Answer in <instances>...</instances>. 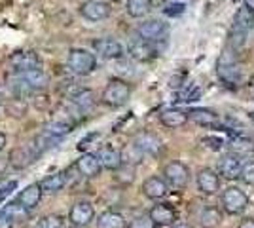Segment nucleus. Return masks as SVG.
<instances>
[{
    "label": "nucleus",
    "instance_id": "1",
    "mask_svg": "<svg viewBox=\"0 0 254 228\" xmlns=\"http://www.w3.org/2000/svg\"><path fill=\"white\" fill-rule=\"evenodd\" d=\"M129 97H131L129 82L122 80V78H112V80H108V84L101 93V103L110 109H120L129 101Z\"/></svg>",
    "mask_w": 254,
    "mask_h": 228
},
{
    "label": "nucleus",
    "instance_id": "2",
    "mask_svg": "<svg viewBox=\"0 0 254 228\" xmlns=\"http://www.w3.org/2000/svg\"><path fill=\"white\" fill-rule=\"evenodd\" d=\"M66 65H68V69H70L74 75H80V76L91 75L97 69V57H95V54H91L89 50L72 48V50L68 52V57H66Z\"/></svg>",
    "mask_w": 254,
    "mask_h": 228
},
{
    "label": "nucleus",
    "instance_id": "3",
    "mask_svg": "<svg viewBox=\"0 0 254 228\" xmlns=\"http://www.w3.org/2000/svg\"><path fill=\"white\" fill-rule=\"evenodd\" d=\"M220 206L228 215H241L249 207V196L239 186H228L222 192Z\"/></svg>",
    "mask_w": 254,
    "mask_h": 228
},
{
    "label": "nucleus",
    "instance_id": "4",
    "mask_svg": "<svg viewBox=\"0 0 254 228\" xmlns=\"http://www.w3.org/2000/svg\"><path fill=\"white\" fill-rule=\"evenodd\" d=\"M163 179L173 190H184L190 183V169L186 163L173 160L163 167Z\"/></svg>",
    "mask_w": 254,
    "mask_h": 228
},
{
    "label": "nucleus",
    "instance_id": "5",
    "mask_svg": "<svg viewBox=\"0 0 254 228\" xmlns=\"http://www.w3.org/2000/svg\"><path fill=\"white\" fill-rule=\"evenodd\" d=\"M40 156L38 149L32 145H23V147H15L10 151L8 156V163H10L13 169H27L31 163H34V160Z\"/></svg>",
    "mask_w": 254,
    "mask_h": 228
},
{
    "label": "nucleus",
    "instance_id": "6",
    "mask_svg": "<svg viewBox=\"0 0 254 228\" xmlns=\"http://www.w3.org/2000/svg\"><path fill=\"white\" fill-rule=\"evenodd\" d=\"M195 185L203 196H214L220 190V175L211 167H201L195 175Z\"/></svg>",
    "mask_w": 254,
    "mask_h": 228
},
{
    "label": "nucleus",
    "instance_id": "7",
    "mask_svg": "<svg viewBox=\"0 0 254 228\" xmlns=\"http://www.w3.org/2000/svg\"><path fill=\"white\" fill-rule=\"evenodd\" d=\"M10 65L15 73H29V71H36L42 65V59L36 52H15L10 55Z\"/></svg>",
    "mask_w": 254,
    "mask_h": 228
},
{
    "label": "nucleus",
    "instance_id": "8",
    "mask_svg": "<svg viewBox=\"0 0 254 228\" xmlns=\"http://www.w3.org/2000/svg\"><path fill=\"white\" fill-rule=\"evenodd\" d=\"M241 169H243V160L237 154H224L218 160V175L226 179V181H235L241 177Z\"/></svg>",
    "mask_w": 254,
    "mask_h": 228
},
{
    "label": "nucleus",
    "instance_id": "9",
    "mask_svg": "<svg viewBox=\"0 0 254 228\" xmlns=\"http://www.w3.org/2000/svg\"><path fill=\"white\" fill-rule=\"evenodd\" d=\"M93 52H95L99 57H103V59H122L124 57V46L118 42L116 38H97L93 40Z\"/></svg>",
    "mask_w": 254,
    "mask_h": 228
},
{
    "label": "nucleus",
    "instance_id": "10",
    "mask_svg": "<svg viewBox=\"0 0 254 228\" xmlns=\"http://www.w3.org/2000/svg\"><path fill=\"white\" fill-rule=\"evenodd\" d=\"M95 219V209L89 202L85 200H80L76 202L74 206L70 207V213H68V221L72 227H82L85 228L91 221Z\"/></svg>",
    "mask_w": 254,
    "mask_h": 228
},
{
    "label": "nucleus",
    "instance_id": "11",
    "mask_svg": "<svg viewBox=\"0 0 254 228\" xmlns=\"http://www.w3.org/2000/svg\"><path fill=\"white\" fill-rule=\"evenodd\" d=\"M127 54H129L131 59H135L138 63H148V61L158 57L156 48L152 46V42L144 40V38H137V40H133V42L129 44Z\"/></svg>",
    "mask_w": 254,
    "mask_h": 228
},
{
    "label": "nucleus",
    "instance_id": "12",
    "mask_svg": "<svg viewBox=\"0 0 254 228\" xmlns=\"http://www.w3.org/2000/svg\"><path fill=\"white\" fill-rule=\"evenodd\" d=\"M167 31H169L167 23L161 21V19H146L137 27L138 36L148 40V42H156L159 38H163L167 34Z\"/></svg>",
    "mask_w": 254,
    "mask_h": 228
},
{
    "label": "nucleus",
    "instance_id": "13",
    "mask_svg": "<svg viewBox=\"0 0 254 228\" xmlns=\"http://www.w3.org/2000/svg\"><path fill=\"white\" fill-rule=\"evenodd\" d=\"M80 15L87 21H103L110 17V6L103 0H85L80 6Z\"/></svg>",
    "mask_w": 254,
    "mask_h": 228
},
{
    "label": "nucleus",
    "instance_id": "14",
    "mask_svg": "<svg viewBox=\"0 0 254 228\" xmlns=\"http://www.w3.org/2000/svg\"><path fill=\"white\" fill-rule=\"evenodd\" d=\"M133 143L146 156H159L163 152V143H161V139H159L156 133H150V131H140Z\"/></svg>",
    "mask_w": 254,
    "mask_h": 228
},
{
    "label": "nucleus",
    "instance_id": "15",
    "mask_svg": "<svg viewBox=\"0 0 254 228\" xmlns=\"http://www.w3.org/2000/svg\"><path fill=\"white\" fill-rule=\"evenodd\" d=\"M142 194L146 196L148 200H163L165 196L169 194V185L163 177L159 175H152L142 183Z\"/></svg>",
    "mask_w": 254,
    "mask_h": 228
},
{
    "label": "nucleus",
    "instance_id": "16",
    "mask_svg": "<svg viewBox=\"0 0 254 228\" xmlns=\"http://www.w3.org/2000/svg\"><path fill=\"white\" fill-rule=\"evenodd\" d=\"M148 215L158 227H173V225H177V219H179L177 209L171 204H156L150 209Z\"/></svg>",
    "mask_w": 254,
    "mask_h": 228
},
{
    "label": "nucleus",
    "instance_id": "17",
    "mask_svg": "<svg viewBox=\"0 0 254 228\" xmlns=\"http://www.w3.org/2000/svg\"><path fill=\"white\" fill-rule=\"evenodd\" d=\"M76 169L82 177H87V179H93V177H99L101 171H103V165L99 162L97 154H82L78 160H76Z\"/></svg>",
    "mask_w": 254,
    "mask_h": 228
},
{
    "label": "nucleus",
    "instance_id": "18",
    "mask_svg": "<svg viewBox=\"0 0 254 228\" xmlns=\"http://www.w3.org/2000/svg\"><path fill=\"white\" fill-rule=\"evenodd\" d=\"M97 158L103 165V169L108 171H118L124 165V158H122V151H118L114 147H103L97 152Z\"/></svg>",
    "mask_w": 254,
    "mask_h": 228
},
{
    "label": "nucleus",
    "instance_id": "19",
    "mask_svg": "<svg viewBox=\"0 0 254 228\" xmlns=\"http://www.w3.org/2000/svg\"><path fill=\"white\" fill-rule=\"evenodd\" d=\"M159 122H161V126H165L169 130H179L190 122V116H188V112H182L179 109H167L159 114Z\"/></svg>",
    "mask_w": 254,
    "mask_h": 228
},
{
    "label": "nucleus",
    "instance_id": "20",
    "mask_svg": "<svg viewBox=\"0 0 254 228\" xmlns=\"http://www.w3.org/2000/svg\"><path fill=\"white\" fill-rule=\"evenodd\" d=\"M42 185L40 183H32V185L25 186L19 196H17V202L21 204L23 207H27V209H34V207L40 204V200H42Z\"/></svg>",
    "mask_w": 254,
    "mask_h": 228
},
{
    "label": "nucleus",
    "instance_id": "21",
    "mask_svg": "<svg viewBox=\"0 0 254 228\" xmlns=\"http://www.w3.org/2000/svg\"><path fill=\"white\" fill-rule=\"evenodd\" d=\"M218 76H220L222 82L230 84V86H241L245 80L243 69L233 65V63H222V65H218Z\"/></svg>",
    "mask_w": 254,
    "mask_h": 228
},
{
    "label": "nucleus",
    "instance_id": "22",
    "mask_svg": "<svg viewBox=\"0 0 254 228\" xmlns=\"http://www.w3.org/2000/svg\"><path fill=\"white\" fill-rule=\"evenodd\" d=\"M197 221L203 228H218L222 223V211L216 206H205L199 211Z\"/></svg>",
    "mask_w": 254,
    "mask_h": 228
},
{
    "label": "nucleus",
    "instance_id": "23",
    "mask_svg": "<svg viewBox=\"0 0 254 228\" xmlns=\"http://www.w3.org/2000/svg\"><path fill=\"white\" fill-rule=\"evenodd\" d=\"M191 122H195L197 126H203V128H216L218 126V116L209 109H191L188 112Z\"/></svg>",
    "mask_w": 254,
    "mask_h": 228
},
{
    "label": "nucleus",
    "instance_id": "24",
    "mask_svg": "<svg viewBox=\"0 0 254 228\" xmlns=\"http://www.w3.org/2000/svg\"><path fill=\"white\" fill-rule=\"evenodd\" d=\"M97 228H127V223L122 213L108 209V211L99 215V219H97Z\"/></svg>",
    "mask_w": 254,
    "mask_h": 228
},
{
    "label": "nucleus",
    "instance_id": "25",
    "mask_svg": "<svg viewBox=\"0 0 254 228\" xmlns=\"http://www.w3.org/2000/svg\"><path fill=\"white\" fill-rule=\"evenodd\" d=\"M8 87L11 89V93L15 97H23V95H29L32 89V86L27 82V78L21 75V73H15V75L8 76Z\"/></svg>",
    "mask_w": 254,
    "mask_h": 228
},
{
    "label": "nucleus",
    "instance_id": "26",
    "mask_svg": "<svg viewBox=\"0 0 254 228\" xmlns=\"http://www.w3.org/2000/svg\"><path fill=\"white\" fill-rule=\"evenodd\" d=\"M68 183V179H66V171H61V173H53L50 177H46L42 183V190L44 192H50V194H55V192H59V190H63L64 186Z\"/></svg>",
    "mask_w": 254,
    "mask_h": 228
},
{
    "label": "nucleus",
    "instance_id": "27",
    "mask_svg": "<svg viewBox=\"0 0 254 228\" xmlns=\"http://www.w3.org/2000/svg\"><path fill=\"white\" fill-rule=\"evenodd\" d=\"M126 10L129 17H135V19L146 17L152 10V0H127Z\"/></svg>",
    "mask_w": 254,
    "mask_h": 228
},
{
    "label": "nucleus",
    "instance_id": "28",
    "mask_svg": "<svg viewBox=\"0 0 254 228\" xmlns=\"http://www.w3.org/2000/svg\"><path fill=\"white\" fill-rule=\"evenodd\" d=\"M233 27H237V29H241V31H251L254 29V11L251 8H239V11L235 13V25Z\"/></svg>",
    "mask_w": 254,
    "mask_h": 228
},
{
    "label": "nucleus",
    "instance_id": "29",
    "mask_svg": "<svg viewBox=\"0 0 254 228\" xmlns=\"http://www.w3.org/2000/svg\"><path fill=\"white\" fill-rule=\"evenodd\" d=\"M144 152L138 149L135 143H131V145H127L126 149L122 151V158H124V163H127V165H138V163L144 160Z\"/></svg>",
    "mask_w": 254,
    "mask_h": 228
},
{
    "label": "nucleus",
    "instance_id": "30",
    "mask_svg": "<svg viewBox=\"0 0 254 228\" xmlns=\"http://www.w3.org/2000/svg\"><path fill=\"white\" fill-rule=\"evenodd\" d=\"M44 131L53 135V137H57V139H63L66 133L72 131V124H68V122H64V120H53L50 124H46Z\"/></svg>",
    "mask_w": 254,
    "mask_h": 228
},
{
    "label": "nucleus",
    "instance_id": "31",
    "mask_svg": "<svg viewBox=\"0 0 254 228\" xmlns=\"http://www.w3.org/2000/svg\"><path fill=\"white\" fill-rule=\"evenodd\" d=\"M72 103H74L78 110H89L93 105H95V95H93V91H89V89H80L78 93L72 95Z\"/></svg>",
    "mask_w": 254,
    "mask_h": 228
},
{
    "label": "nucleus",
    "instance_id": "32",
    "mask_svg": "<svg viewBox=\"0 0 254 228\" xmlns=\"http://www.w3.org/2000/svg\"><path fill=\"white\" fill-rule=\"evenodd\" d=\"M8 217H11L15 223H25V221H29V211L31 209H27V207H23L19 202H15V204H8V206L2 209Z\"/></svg>",
    "mask_w": 254,
    "mask_h": 228
},
{
    "label": "nucleus",
    "instance_id": "33",
    "mask_svg": "<svg viewBox=\"0 0 254 228\" xmlns=\"http://www.w3.org/2000/svg\"><path fill=\"white\" fill-rule=\"evenodd\" d=\"M25 78H27V82L32 86V89H40L48 84V75L44 73L42 69H36V71H29V73H21Z\"/></svg>",
    "mask_w": 254,
    "mask_h": 228
},
{
    "label": "nucleus",
    "instance_id": "34",
    "mask_svg": "<svg viewBox=\"0 0 254 228\" xmlns=\"http://www.w3.org/2000/svg\"><path fill=\"white\" fill-rule=\"evenodd\" d=\"M233 154H237L241 160H243L245 156H251L254 154V141H247V139H237V141H233Z\"/></svg>",
    "mask_w": 254,
    "mask_h": 228
},
{
    "label": "nucleus",
    "instance_id": "35",
    "mask_svg": "<svg viewBox=\"0 0 254 228\" xmlns=\"http://www.w3.org/2000/svg\"><path fill=\"white\" fill-rule=\"evenodd\" d=\"M133 179H135V167H133V165L124 163V165L116 171V181H120L122 185H131Z\"/></svg>",
    "mask_w": 254,
    "mask_h": 228
},
{
    "label": "nucleus",
    "instance_id": "36",
    "mask_svg": "<svg viewBox=\"0 0 254 228\" xmlns=\"http://www.w3.org/2000/svg\"><path fill=\"white\" fill-rule=\"evenodd\" d=\"M38 228H64V221L61 215H44L38 223Z\"/></svg>",
    "mask_w": 254,
    "mask_h": 228
},
{
    "label": "nucleus",
    "instance_id": "37",
    "mask_svg": "<svg viewBox=\"0 0 254 228\" xmlns=\"http://www.w3.org/2000/svg\"><path fill=\"white\" fill-rule=\"evenodd\" d=\"M156 227L158 225L152 221L150 215H138V217H135L127 225V228H156Z\"/></svg>",
    "mask_w": 254,
    "mask_h": 228
},
{
    "label": "nucleus",
    "instance_id": "38",
    "mask_svg": "<svg viewBox=\"0 0 254 228\" xmlns=\"http://www.w3.org/2000/svg\"><path fill=\"white\" fill-rule=\"evenodd\" d=\"M245 38H247V31H241V29L233 27L232 33H230V44H232L233 50H239L245 44Z\"/></svg>",
    "mask_w": 254,
    "mask_h": 228
},
{
    "label": "nucleus",
    "instance_id": "39",
    "mask_svg": "<svg viewBox=\"0 0 254 228\" xmlns=\"http://www.w3.org/2000/svg\"><path fill=\"white\" fill-rule=\"evenodd\" d=\"M239 179L243 181L245 185L254 186V160L243 163V169H241V177Z\"/></svg>",
    "mask_w": 254,
    "mask_h": 228
},
{
    "label": "nucleus",
    "instance_id": "40",
    "mask_svg": "<svg viewBox=\"0 0 254 228\" xmlns=\"http://www.w3.org/2000/svg\"><path fill=\"white\" fill-rule=\"evenodd\" d=\"M15 227V221L11 217H8L4 211H0V228H13Z\"/></svg>",
    "mask_w": 254,
    "mask_h": 228
},
{
    "label": "nucleus",
    "instance_id": "41",
    "mask_svg": "<svg viewBox=\"0 0 254 228\" xmlns=\"http://www.w3.org/2000/svg\"><path fill=\"white\" fill-rule=\"evenodd\" d=\"M15 186H17V183H15V181H8V185H4L2 188H0V200H2L4 196L10 194V192L13 190V188H15Z\"/></svg>",
    "mask_w": 254,
    "mask_h": 228
},
{
    "label": "nucleus",
    "instance_id": "42",
    "mask_svg": "<svg viewBox=\"0 0 254 228\" xmlns=\"http://www.w3.org/2000/svg\"><path fill=\"white\" fill-rule=\"evenodd\" d=\"M237 228H254V219L253 217L243 219V221L239 223V227H237Z\"/></svg>",
    "mask_w": 254,
    "mask_h": 228
},
{
    "label": "nucleus",
    "instance_id": "43",
    "mask_svg": "<svg viewBox=\"0 0 254 228\" xmlns=\"http://www.w3.org/2000/svg\"><path fill=\"white\" fill-rule=\"evenodd\" d=\"M6 145H8V137H6V133L0 131V152L6 149Z\"/></svg>",
    "mask_w": 254,
    "mask_h": 228
},
{
    "label": "nucleus",
    "instance_id": "44",
    "mask_svg": "<svg viewBox=\"0 0 254 228\" xmlns=\"http://www.w3.org/2000/svg\"><path fill=\"white\" fill-rule=\"evenodd\" d=\"M171 228H193L191 225H186V223H177V225H173Z\"/></svg>",
    "mask_w": 254,
    "mask_h": 228
},
{
    "label": "nucleus",
    "instance_id": "45",
    "mask_svg": "<svg viewBox=\"0 0 254 228\" xmlns=\"http://www.w3.org/2000/svg\"><path fill=\"white\" fill-rule=\"evenodd\" d=\"M245 6H247V8H251V10L254 11V0H245Z\"/></svg>",
    "mask_w": 254,
    "mask_h": 228
},
{
    "label": "nucleus",
    "instance_id": "46",
    "mask_svg": "<svg viewBox=\"0 0 254 228\" xmlns=\"http://www.w3.org/2000/svg\"><path fill=\"white\" fill-rule=\"evenodd\" d=\"M249 118H251V122L254 124V110H251V112H249Z\"/></svg>",
    "mask_w": 254,
    "mask_h": 228
},
{
    "label": "nucleus",
    "instance_id": "47",
    "mask_svg": "<svg viewBox=\"0 0 254 228\" xmlns=\"http://www.w3.org/2000/svg\"><path fill=\"white\" fill-rule=\"evenodd\" d=\"M251 91H253V93H254V76H253V78H251Z\"/></svg>",
    "mask_w": 254,
    "mask_h": 228
},
{
    "label": "nucleus",
    "instance_id": "48",
    "mask_svg": "<svg viewBox=\"0 0 254 228\" xmlns=\"http://www.w3.org/2000/svg\"><path fill=\"white\" fill-rule=\"evenodd\" d=\"M110 2H122V0H110Z\"/></svg>",
    "mask_w": 254,
    "mask_h": 228
},
{
    "label": "nucleus",
    "instance_id": "49",
    "mask_svg": "<svg viewBox=\"0 0 254 228\" xmlns=\"http://www.w3.org/2000/svg\"><path fill=\"white\" fill-rule=\"evenodd\" d=\"M72 228H82V227H72Z\"/></svg>",
    "mask_w": 254,
    "mask_h": 228
},
{
    "label": "nucleus",
    "instance_id": "50",
    "mask_svg": "<svg viewBox=\"0 0 254 228\" xmlns=\"http://www.w3.org/2000/svg\"><path fill=\"white\" fill-rule=\"evenodd\" d=\"M253 141H254V137H253Z\"/></svg>",
    "mask_w": 254,
    "mask_h": 228
}]
</instances>
